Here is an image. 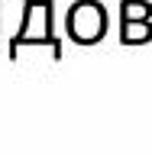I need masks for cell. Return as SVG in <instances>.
<instances>
[{"label": "cell", "mask_w": 152, "mask_h": 155, "mask_svg": "<svg viewBox=\"0 0 152 155\" xmlns=\"http://www.w3.org/2000/svg\"><path fill=\"white\" fill-rule=\"evenodd\" d=\"M152 39V19H130L120 23V42L123 45H139Z\"/></svg>", "instance_id": "7a4b0ae2"}, {"label": "cell", "mask_w": 152, "mask_h": 155, "mask_svg": "<svg viewBox=\"0 0 152 155\" xmlns=\"http://www.w3.org/2000/svg\"><path fill=\"white\" fill-rule=\"evenodd\" d=\"M68 39L78 45H94L107 36V10L97 0H78L65 16Z\"/></svg>", "instance_id": "6da1fadb"}, {"label": "cell", "mask_w": 152, "mask_h": 155, "mask_svg": "<svg viewBox=\"0 0 152 155\" xmlns=\"http://www.w3.org/2000/svg\"><path fill=\"white\" fill-rule=\"evenodd\" d=\"M130 19H152V3L149 0H123L120 3V23Z\"/></svg>", "instance_id": "3957f363"}]
</instances>
